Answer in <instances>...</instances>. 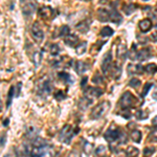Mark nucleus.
Masks as SVG:
<instances>
[{"label": "nucleus", "instance_id": "obj_26", "mask_svg": "<svg viewBox=\"0 0 157 157\" xmlns=\"http://www.w3.org/2000/svg\"><path fill=\"white\" fill-rule=\"evenodd\" d=\"M145 70L150 75H154V73L157 72V65L154 64V63H150L145 67Z\"/></svg>", "mask_w": 157, "mask_h": 157}, {"label": "nucleus", "instance_id": "obj_6", "mask_svg": "<svg viewBox=\"0 0 157 157\" xmlns=\"http://www.w3.org/2000/svg\"><path fill=\"white\" fill-rule=\"evenodd\" d=\"M30 34H32L33 39L35 40L37 43H41L44 39V33H43L42 29L40 27V25L38 22H35L32 26V29H30Z\"/></svg>", "mask_w": 157, "mask_h": 157}, {"label": "nucleus", "instance_id": "obj_50", "mask_svg": "<svg viewBox=\"0 0 157 157\" xmlns=\"http://www.w3.org/2000/svg\"><path fill=\"white\" fill-rule=\"evenodd\" d=\"M143 1H149V0H143Z\"/></svg>", "mask_w": 157, "mask_h": 157}, {"label": "nucleus", "instance_id": "obj_49", "mask_svg": "<svg viewBox=\"0 0 157 157\" xmlns=\"http://www.w3.org/2000/svg\"><path fill=\"white\" fill-rule=\"evenodd\" d=\"M27 157H39V156H37V155H27Z\"/></svg>", "mask_w": 157, "mask_h": 157}, {"label": "nucleus", "instance_id": "obj_18", "mask_svg": "<svg viewBox=\"0 0 157 157\" xmlns=\"http://www.w3.org/2000/svg\"><path fill=\"white\" fill-rule=\"evenodd\" d=\"M39 15L42 17V18L46 19V18H49L50 16L52 15V10L50 7H41L39 10Z\"/></svg>", "mask_w": 157, "mask_h": 157}, {"label": "nucleus", "instance_id": "obj_38", "mask_svg": "<svg viewBox=\"0 0 157 157\" xmlns=\"http://www.w3.org/2000/svg\"><path fill=\"white\" fill-rule=\"evenodd\" d=\"M92 82L93 83H95V84H102L103 83V78L101 77L100 75H95L94 77H93V78H92Z\"/></svg>", "mask_w": 157, "mask_h": 157}, {"label": "nucleus", "instance_id": "obj_39", "mask_svg": "<svg viewBox=\"0 0 157 157\" xmlns=\"http://www.w3.org/2000/svg\"><path fill=\"white\" fill-rule=\"evenodd\" d=\"M65 98H66V97H65V94L63 93V91H58V92L55 94V98H56V100H58V101L64 100Z\"/></svg>", "mask_w": 157, "mask_h": 157}, {"label": "nucleus", "instance_id": "obj_22", "mask_svg": "<svg viewBox=\"0 0 157 157\" xmlns=\"http://www.w3.org/2000/svg\"><path fill=\"white\" fill-rule=\"evenodd\" d=\"M27 136H29V138H37L38 137V134H39V130L36 128H33L30 127L27 129Z\"/></svg>", "mask_w": 157, "mask_h": 157}, {"label": "nucleus", "instance_id": "obj_29", "mask_svg": "<svg viewBox=\"0 0 157 157\" xmlns=\"http://www.w3.org/2000/svg\"><path fill=\"white\" fill-rule=\"evenodd\" d=\"M59 77L62 78V81H64L65 83H72L71 77H70L69 73L67 72H60L59 73Z\"/></svg>", "mask_w": 157, "mask_h": 157}, {"label": "nucleus", "instance_id": "obj_47", "mask_svg": "<svg viewBox=\"0 0 157 157\" xmlns=\"http://www.w3.org/2000/svg\"><path fill=\"white\" fill-rule=\"evenodd\" d=\"M9 125V120L6 118V120H3V126H7Z\"/></svg>", "mask_w": 157, "mask_h": 157}, {"label": "nucleus", "instance_id": "obj_12", "mask_svg": "<svg viewBox=\"0 0 157 157\" xmlns=\"http://www.w3.org/2000/svg\"><path fill=\"white\" fill-rule=\"evenodd\" d=\"M145 69V67H143L141 65H137V64H131L128 66V72L129 75H141Z\"/></svg>", "mask_w": 157, "mask_h": 157}, {"label": "nucleus", "instance_id": "obj_20", "mask_svg": "<svg viewBox=\"0 0 157 157\" xmlns=\"http://www.w3.org/2000/svg\"><path fill=\"white\" fill-rule=\"evenodd\" d=\"M139 154L138 149H136L135 147H129L126 151V155L127 157H137Z\"/></svg>", "mask_w": 157, "mask_h": 157}, {"label": "nucleus", "instance_id": "obj_11", "mask_svg": "<svg viewBox=\"0 0 157 157\" xmlns=\"http://www.w3.org/2000/svg\"><path fill=\"white\" fill-rule=\"evenodd\" d=\"M141 33H147L152 29V21L150 19H143L138 24Z\"/></svg>", "mask_w": 157, "mask_h": 157}, {"label": "nucleus", "instance_id": "obj_40", "mask_svg": "<svg viewBox=\"0 0 157 157\" xmlns=\"http://www.w3.org/2000/svg\"><path fill=\"white\" fill-rule=\"evenodd\" d=\"M35 58H36V59H35V65L38 66V65L40 64V61H41V54H40V52H36V54H35Z\"/></svg>", "mask_w": 157, "mask_h": 157}, {"label": "nucleus", "instance_id": "obj_28", "mask_svg": "<svg viewBox=\"0 0 157 157\" xmlns=\"http://www.w3.org/2000/svg\"><path fill=\"white\" fill-rule=\"evenodd\" d=\"M87 43L86 42H82L81 44H78L77 47H75V50H77V54L78 56H81V55H83L84 52H86V48H87Z\"/></svg>", "mask_w": 157, "mask_h": 157}, {"label": "nucleus", "instance_id": "obj_10", "mask_svg": "<svg viewBox=\"0 0 157 157\" xmlns=\"http://www.w3.org/2000/svg\"><path fill=\"white\" fill-rule=\"evenodd\" d=\"M52 91V85H50L48 80H45L39 86V92L41 94H49Z\"/></svg>", "mask_w": 157, "mask_h": 157}, {"label": "nucleus", "instance_id": "obj_1", "mask_svg": "<svg viewBox=\"0 0 157 157\" xmlns=\"http://www.w3.org/2000/svg\"><path fill=\"white\" fill-rule=\"evenodd\" d=\"M106 140L108 143H114V141H118L120 144H125L127 141V135L124 131L120 130L117 128H109L106 131L105 135H104Z\"/></svg>", "mask_w": 157, "mask_h": 157}, {"label": "nucleus", "instance_id": "obj_23", "mask_svg": "<svg viewBox=\"0 0 157 157\" xmlns=\"http://www.w3.org/2000/svg\"><path fill=\"white\" fill-rule=\"evenodd\" d=\"M106 153H107V149H106L105 146H98L97 148V150H95V155L98 157H105Z\"/></svg>", "mask_w": 157, "mask_h": 157}, {"label": "nucleus", "instance_id": "obj_43", "mask_svg": "<svg viewBox=\"0 0 157 157\" xmlns=\"http://www.w3.org/2000/svg\"><path fill=\"white\" fill-rule=\"evenodd\" d=\"M150 137H154L153 139H151L152 141H157V132H153L150 135Z\"/></svg>", "mask_w": 157, "mask_h": 157}, {"label": "nucleus", "instance_id": "obj_17", "mask_svg": "<svg viewBox=\"0 0 157 157\" xmlns=\"http://www.w3.org/2000/svg\"><path fill=\"white\" fill-rule=\"evenodd\" d=\"M73 67H75V69L77 70V72L78 75H82V73H84L86 71V69H87V64H86L85 62H83V61H78V62H75V64L73 65Z\"/></svg>", "mask_w": 157, "mask_h": 157}, {"label": "nucleus", "instance_id": "obj_7", "mask_svg": "<svg viewBox=\"0 0 157 157\" xmlns=\"http://www.w3.org/2000/svg\"><path fill=\"white\" fill-rule=\"evenodd\" d=\"M111 66H112V55L110 52H108L107 54L104 56L103 62H102V70L105 75H108L109 70H110Z\"/></svg>", "mask_w": 157, "mask_h": 157}, {"label": "nucleus", "instance_id": "obj_8", "mask_svg": "<svg viewBox=\"0 0 157 157\" xmlns=\"http://www.w3.org/2000/svg\"><path fill=\"white\" fill-rule=\"evenodd\" d=\"M84 93H85V97H88V98H90V97L98 98L103 94V90L98 87H89V86H88L87 89L84 91Z\"/></svg>", "mask_w": 157, "mask_h": 157}, {"label": "nucleus", "instance_id": "obj_44", "mask_svg": "<svg viewBox=\"0 0 157 157\" xmlns=\"http://www.w3.org/2000/svg\"><path fill=\"white\" fill-rule=\"evenodd\" d=\"M152 125L157 129V116H155V117L153 118V121H152Z\"/></svg>", "mask_w": 157, "mask_h": 157}, {"label": "nucleus", "instance_id": "obj_27", "mask_svg": "<svg viewBox=\"0 0 157 157\" xmlns=\"http://www.w3.org/2000/svg\"><path fill=\"white\" fill-rule=\"evenodd\" d=\"M113 29H111V27H109V26H105V27H103L102 30H101V35H102L103 37H110V36H112L113 35Z\"/></svg>", "mask_w": 157, "mask_h": 157}, {"label": "nucleus", "instance_id": "obj_3", "mask_svg": "<svg viewBox=\"0 0 157 157\" xmlns=\"http://www.w3.org/2000/svg\"><path fill=\"white\" fill-rule=\"evenodd\" d=\"M135 103H136L135 97H134L130 91H126V92H124V94L121 98L120 106L121 107V109L127 110V109L133 108L135 106Z\"/></svg>", "mask_w": 157, "mask_h": 157}, {"label": "nucleus", "instance_id": "obj_45", "mask_svg": "<svg viewBox=\"0 0 157 157\" xmlns=\"http://www.w3.org/2000/svg\"><path fill=\"white\" fill-rule=\"evenodd\" d=\"M88 81V78H83V80H82V83H81V85H82V87H85V84H86V82Z\"/></svg>", "mask_w": 157, "mask_h": 157}, {"label": "nucleus", "instance_id": "obj_25", "mask_svg": "<svg viewBox=\"0 0 157 157\" xmlns=\"http://www.w3.org/2000/svg\"><path fill=\"white\" fill-rule=\"evenodd\" d=\"M77 29L80 30L81 33H86L89 29V24L87 23V21H82L77 25Z\"/></svg>", "mask_w": 157, "mask_h": 157}, {"label": "nucleus", "instance_id": "obj_46", "mask_svg": "<svg viewBox=\"0 0 157 157\" xmlns=\"http://www.w3.org/2000/svg\"><path fill=\"white\" fill-rule=\"evenodd\" d=\"M4 144H6V137L2 136L1 137V147H4Z\"/></svg>", "mask_w": 157, "mask_h": 157}, {"label": "nucleus", "instance_id": "obj_2", "mask_svg": "<svg viewBox=\"0 0 157 157\" xmlns=\"http://www.w3.org/2000/svg\"><path fill=\"white\" fill-rule=\"evenodd\" d=\"M109 109H110V103H109L108 101H104V102L100 103L98 105H97L94 108L92 109L90 117L92 118V120L101 118L103 115H105L106 113L108 112Z\"/></svg>", "mask_w": 157, "mask_h": 157}, {"label": "nucleus", "instance_id": "obj_14", "mask_svg": "<svg viewBox=\"0 0 157 157\" xmlns=\"http://www.w3.org/2000/svg\"><path fill=\"white\" fill-rule=\"evenodd\" d=\"M116 56H117V59L125 61L126 56H127V47L125 44H120L117 46V50H116Z\"/></svg>", "mask_w": 157, "mask_h": 157}, {"label": "nucleus", "instance_id": "obj_37", "mask_svg": "<svg viewBox=\"0 0 157 157\" xmlns=\"http://www.w3.org/2000/svg\"><path fill=\"white\" fill-rule=\"evenodd\" d=\"M83 150H84V152L86 154H90L91 151H92V146H91L90 143H87V141H85L84 143V146H83Z\"/></svg>", "mask_w": 157, "mask_h": 157}, {"label": "nucleus", "instance_id": "obj_35", "mask_svg": "<svg viewBox=\"0 0 157 157\" xmlns=\"http://www.w3.org/2000/svg\"><path fill=\"white\" fill-rule=\"evenodd\" d=\"M59 52H60V47L58 44H52V46H50V54L52 56H57Z\"/></svg>", "mask_w": 157, "mask_h": 157}, {"label": "nucleus", "instance_id": "obj_30", "mask_svg": "<svg viewBox=\"0 0 157 157\" xmlns=\"http://www.w3.org/2000/svg\"><path fill=\"white\" fill-rule=\"evenodd\" d=\"M68 35H70V29L67 25H63L60 29V36L65 38V37H67Z\"/></svg>", "mask_w": 157, "mask_h": 157}, {"label": "nucleus", "instance_id": "obj_42", "mask_svg": "<svg viewBox=\"0 0 157 157\" xmlns=\"http://www.w3.org/2000/svg\"><path fill=\"white\" fill-rule=\"evenodd\" d=\"M68 157H81V154L78 153V152H75V151H72L71 153L69 154V156H68Z\"/></svg>", "mask_w": 157, "mask_h": 157}, {"label": "nucleus", "instance_id": "obj_41", "mask_svg": "<svg viewBox=\"0 0 157 157\" xmlns=\"http://www.w3.org/2000/svg\"><path fill=\"white\" fill-rule=\"evenodd\" d=\"M150 38H151V40L153 42H157V32H154L153 34L150 36Z\"/></svg>", "mask_w": 157, "mask_h": 157}, {"label": "nucleus", "instance_id": "obj_33", "mask_svg": "<svg viewBox=\"0 0 157 157\" xmlns=\"http://www.w3.org/2000/svg\"><path fill=\"white\" fill-rule=\"evenodd\" d=\"M152 87H153V84H152V83H147V84L145 85V87H144L143 91H141V97H146Z\"/></svg>", "mask_w": 157, "mask_h": 157}, {"label": "nucleus", "instance_id": "obj_9", "mask_svg": "<svg viewBox=\"0 0 157 157\" xmlns=\"http://www.w3.org/2000/svg\"><path fill=\"white\" fill-rule=\"evenodd\" d=\"M97 16H98V19L102 22L110 21V12L107 11L106 9H103V7H101V9L98 10Z\"/></svg>", "mask_w": 157, "mask_h": 157}, {"label": "nucleus", "instance_id": "obj_15", "mask_svg": "<svg viewBox=\"0 0 157 157\" xmlns=\"http://www.w3.org/2000/svg\"><path fill=\"white\" fill-rule=\"evenodd\" d=\"M64 42L68 46H75L78 43V38L77 35H68L64 38Z\"/></svg>", "mask_w": 157, "mask_h": 157}, {"label": "nucleus", "instance_id": "obj_4", "mask_svg": "<svg viewBox=\"0 0 157 157\" xmlns=\"http://www.w3.org/2000/svg\"><path fill=\"white\" fill-rule=\"evenodd\" d=\"M77 132L78 131L73 130V128L70 125H65L59 133L60 141H62V143H64V144H69Z\"/></svg>", "mask_w": 157, "mask_h": 157}, {"label": "nucleus", "instance_id": "obj_5", "mask_svg": "<svg viewBox=\"0 0 157 157\" xmlns=\"http://www.w3.org/2000/svg\"><path fill=\"white\" fill-rule=\"evenodd\" d=\"M20 6L24 15H32L37 9V0H20Z\"/></svg>", "mask_w": 157, "mask_h": 157}, {"label": "nucleus", "instance_id": "obj_32", "mask_svg": "<svg viewBox=\"0 0 157 157\" xmlns=\"http://www.w3.org/2000/svg\"><path fill=\"white\" fill-rule=\"evenodd\" d=\"M155 152V147H147L144 150V155L146 157H150L152 154H154Z\"/></svg>", "mask_w": 157, "mask_h": 157}, {"label": "nucleus", "instance_id": "obj_13", "mask_svg": "<svg viewBox=\"0 0 157 157\" xmlns=\"http://www.w3.org/2000/svg\"><path fill=\"white\" fill-rule=\"evenodd\" d=\"M151 57L150 48H141L137 50V60L138 61H146Z\"/></svg>", "mask_w": 157, "mask_h": 157}, {"label": "nucleus", "instance_id": "obj_24", "mask_svg": "<svg viewBox=\"0 0 157 157\" xmlns=\"http://www.w3.org/2000/svg\"><path fill=\"white\" fill-rule=\"evenodd\" d=\"M136 6H134L133 3H128V4H125V6H123V11L126 13L127 15H130L132 14V13L135 11Z\"/></svg>", "mask_w": 157, "mask_h": 157}, {"label": "nucleus", "instance_id": "obj_19", "mask_svg": "<svg viewBox=\"0 0 157 157\" xmlns=\"http://www.w3.org/2000/svg\"><path fill=\"white\" fill-rule=\"evenodd\" d=\"M131 139L136 144H139L141 141V132L139 130H133L131 132Z\"/></svg>", "mask_w": 157, "mask_h": 157}, {"label": "nucleus", "instance_id": "obj_16", "mask_svg": "<svg viewBox=\"0 0 157 157\" xmlns=\"http://www.w3.org/2000/svg\"><path fill=\"white\" fill-rule=\"evenodd\" d=\"M110 21L118 24L123 21V17L121 16V14L116 11V10H112V11L110 12Z\"/></svg>", "mask_w": 157, "mask_h": 157}, {"label": "nucleus", "instance_id": "obj_31", "mask_svg": "<svg viewBox=\"0 0 157 157\" xmlns=\"http://www.w3.org/2000/svg\"><path fill=\"white\" fill-rule=\"evenodd\" d=\"M14 90H15V87L12 86L9 90V94H7V102H6V107L9 108L11 106V103H12V98H13V95H14Z\"/></svg>", "mask_w": 157, "mask_h": 157}, {"label": "nucleus", "instance_id": "obj_34", "mask_svg": "<svg viewBox=\"0 0 157 157\" xmlns=\"http://www.w3.org/2000/svg\"><path fill=\"white\" fill-rule=\"evenodd\" d=\"M140 81L138 80V78H131V81H130V83H129V85L131 86V87H133V88H137L140 86Z\"/></svg>", "mask_w": 157, "mask_h": 157}, {"label": "nucleus", "instance_id": "obj_48", "mask_svg": "<svg viewBox=\"0 0 157 157\" xmlns=\"http://www.w3.org/2000/svg\"><path fill=\"white\" fill-rule=\"evenodd\" d=\"M153 98H155V100H157V89L154 91V93H153Z\"/></svg>", "mask_w": 157, "mask_h": 157}, {"label": "nucleus", "instance_id": "obj_21", "mask_svg": "<svg viewBox=\"0 0 157 157\" xmlns=\"http://www.w3.org/2000/svg\"><path fill=\"white\" fill-rule=\"evenodd\" d=\"M92 103V100L88 97H84L82 100L80 101V107L82 109H86L88 106H90V104Z\"/></svg>", "mask_w": 157, "mask_h": 157}, {"label": "nucleus", "instance_id": "obj_36", "mask_svg": "<svg viewBox=\"0 0 157 157\" xmlns=\"http://www.w3.org/2000/svg\"><path fill=\"white\" fill-rule=\"evenodd\" d=\"M149 116V114L147 113V111H143V110H139L137 111V113H136V117L138 118V120H145Z\"/></svg>", "mask_w": 157, "mask_h": 157}]
</instances>
